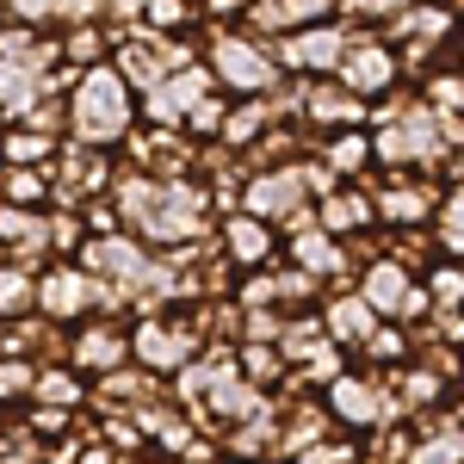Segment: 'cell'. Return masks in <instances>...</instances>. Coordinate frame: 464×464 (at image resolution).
<instances>
[{
    "mask_svg": "<svg viewBox=\"0 0 464 464\" xmlns=\"http://www.w3.org/2000/svg\"><path fill=\"white\" fill-rule=\"evenodd\" d=\"M74 137L87 149H106L124 137V124H130V87H124V74L118 69H87L81 74V87H74Z\"/></svg>",
    "mask_w": 464,
    "mask_h": 464,
    "instance_id": "obj_1",
    "label": "cell"
},
{
    "mask_svg": "<svg viewBox=\"0 0 464 464\" xmlns=\"http://www.w3.org/2000/svg\"><path fill=\"white\" fill-rule=\"evenodd\" d=\"M205 353V334H198V322H174V316H143L130 328V359L143 365L149 378H174L186 372L192 359Z\"/></svg>",
    "mask_w": 464,
    "mask_h": 464,
    "instance_id": "obj_2",
    "label": "cell"
},
{
    "mask_svg": "<svg viewBox=\"0 0 464 464\" xmlns=\"http://www.w3.org/2000/svg\"><path fill=\"white\" fill-rule=\"evenodd\" d=\"M93 310H100V279L81 273L74 260L50 266V273H37V322L69 328V322H87Z\"/></svg>",
    "mask_w": 464,
    "mask_h": 464,
    "instance_id": "obj_3",
    "label": "cell"
},
{
    "mask_svg": "<svg viewBox=\"0 0 464 464\" xmlns=\"http://www.w3.org/2000/svg\"><path fill=\"white\" fill-rule=\"evenodd\" d=\"M130 359V328H118V322H81V334H69V365L74 372H93V378H106Z\"/></svg>",
    "mask_w": 464,
    "mask_h": 464,
    "instance_id": "obj_4",
    "label": "cell"
},
{
    "mask_svg": "<svg viewBox=\"0 0 464 464\" xmlns=\"http://www.w3.org/2000/svg\"><path fill=\"white\" fill-rule=\"evenodd\" d=\"M328 409H334L347 428H384V421L396 415V402H391L384 384H372V378H347V372L328 384Z\"/></svg>",
    "mask_w": 464,
    "mask_h": 464,
    "instance_id": "obj_5",
    "label": "cell"
},
{
    "mask_svg": "<svg viewBox=\"0 0 464 464\" xmlns=\"http://www.w3.org/2000/svg\"><path fill=\"white\" fill-rule=\"evenodd\" d=\"M0 248L19 254V266L37 260L50 248V217L44 211H19V205H0Z\"/></svg>",
    "mask_w": 464,
    "mask_h": 464,
    "instance_id": "obj_6",
    "label": "cell"
},
{
    "mask_svg": "<svg viewBox=\"0 0 464 464\" xmlns=\"http://www.w3.org/2000/svg\"><path fill=\"white\" fill-rule=\"evenodd\" d=\"M217 74H223L229 87H242V93H260V87L273 81L266 56H260L254 44H242V37H223V44H217Z\"/></svg>",
    "mask_w": 464,
    "mask_h": 464,
    "instance_id": "obj_7",
    "label": "cell"
},
{
    "mask_svg": "<svg viewBox=\"0 0 464 464\" xmlns=\"http://www.w3.org/2000/svg\"><path fill=\"white\" fill-rule=\"evenodd\" d=\"M205 87H211V74L205 69H186V74H168L155 93H149V106H155V118H192V111L205 106Z\"/></svg>",
    "mask_w": 464,
    "mask_h": 464,
    "instance_id": "obj_8",
    "label": "cell"
},
{
    "mask_svg": "<svg viewBox=\"0 0 464 464\" xmlns=\"http://www.w3.org/2000/svg\"><path fill=\"white\" fill-rule=\"evenodd\" d=\"M32 402H37V409H63V415H81V402H87V384H81V372H74V365H37Z\"/></svg>",
    "mask_w": 464,
    "mask_h": 464,
    "instance_id": "obj_9",
    "label": "cell"
},
{
    "mask_svg": "<svg viewBox=\"0 0 464 464\" xmlns=\"http://www.w3.org/2000/svg\"><path fill=\"white\" fill-rule=\"evenodd\" d=\"M372 328H378V316L365 310V297H334L328 316H322V334H328L334 347H365Z\"/></svg>",
    "mask_w": 464,
    "mask_h": 464,
    "instance_id": "obj_10",
    "label": "cell"
},
{
    "mask_svg": "<svg viewBox=\"0 0 464 464\" xmlns=\"http://www.w3.org/2000/svg\"><path fill=\"white\" fill-rule=\"evenodd\" d=\"M37 310V273L19 260H0V322H19Z\"/></svg>",
    "mask_w": 464,
    "mask_h": 464,
    "instance_id": "obj_11",
    "label": "cell"
},
{
    "mask_svg": "<svg viewBox=\"0 0 464 464\" xmlns=\"http://www.w3.org/2000/svg\"><path fill=\"white\" fill-rule=\"evenodd\" d=\"M266 248H273V236H266L260 217H229V229H223V254H229L236 266H260Z\"/></svg>",
    "mask_w": 464,
    "mask_h": 464,
    "instance_id": "obj_12",
    "label": "cell"
},
{
    "mask_svg": "<svg viewBox=\"0 0 464 464\" xmlns=\"http://www.w3.org/2000/svg\"><path fill=\"white\" fill-rule=\"evenodd\" d=\"M291 205H297V174H260L248 186V217H285Z\"/></svg>",
    "mask_w": 464,
    "mask_h": 464,
    "instance_id": "obj_13",
    "label": "cell"
},
{
    "mask_svg": "<svg viewBox=\"0 0 464 464\" xmlns=\"http://www.w3.org/2000/svg\"><path fill=\"white\" fill-rule=\"evenodd\" d=\"M50 186H56V179L44 174V168H6V174H0V205L37 211V205L50 198Z\"/></svg>",
    "mask_w": 464,
    "mask_h": 464,
    "instance_id": "obj_14",
    "label": "cell"
},
{
    "mask_svg": "<svg viewBox=\"0 0 464 464\" xmlns=\"http://www.w3.org/2000/svg\"><path fill=\"white\" fill-rule=\"evenodd\" d=\"M0 155H6V168H44V161L56 155V137H44V130H13V137H0Z\"/></svg>",
    "mask_w": 464,
    "mask_h": 464,
    "instance_id": "obj_15",
    "label": "cell"
},
{
    "mask_svg": "<svg viewBox=\"0 0 464 464\" xmlns=\"http://www.w3.org/2000/svg\"><path fill=\"white\" fill-rule=\"evenodd\" d=\"M100 179H106V161L100 155H81V149H69V161H63V198H87V192H100Z\"/></svg>",
    "mask_w": 464,
    "mask_h": 464,
    "instance_id": "obj_16",
    "label": "cell"
},
{
    "mask_svg": "<svg viewBox=\"0 0 464 464\" xmlns=\"http://www.w3.org/2000/svg\"><path fill=\"white\" fill-rule=\"evenodd\" d=\"M32 384H37V359L25 353L0 359V402H32Z\"/></svg>",
    "mask_w": 464,
    "mask_h": 464,
    "instance_id": "obj_17",
    "label": "cell"
},
{
    "mask_svg": "<svg viewBox=\"0 0 464 464\" xmlns=\"http://www.w3.org/2000/svg\"><path fill=\"white\" fill-rule=\"evenodd\" d=\"M291 248H297V260H304V273H334V266H341V248H334L328 236H316V229L291 236Z\"/></svg>",
    "mask_w": 464,
    "mask_h": 464,
    "instance_id": "obj_18",
    "label": "cell"
},
{
    "mask_svg": "<svg viewBox=\"0 0 464 464\" xmlns=\"http://www.w3.org/2000/svg\"><path fill=\"white\" fill-rule=\"evenodd\" d=\"M378 149L396 155V161H402V155H421V149H433V124H428V118H409V124H402L396 137H384Z\"/></svg>",
    "mask_w": 464,
    "mask_h": 464,
    "instance_id": "obj_19",
    "label": "cell"
},
{
    "mask_svg": "<svg viewBox=\"0 0 464 464\" xmlns=\"http://www.w3.org/2000/svg\"><path fill=\"white\" fill-rule=\"evenodd\" d=\"M285 56L291 63H334V56H341V37L334 32H304L297 44H285Z\"/></svg>",
    "mask_w": 464,
    "mask_h": 464,
    "instance_id": "obj_20",
    "label": "cell"
},
{
    "mask_svg": "<svg viewBox=\"0 0 464 464\" xmlns=\"http://www.w3.org/2000/svg\"><path fill=\"white\" fill-rule=\"evenodd\" d=\"M365 198H328L322 205V229H353V223H365Z\"/></svg>",
    "mask_w": 464,
    "mask_h": 464,
    "instance_id": "obj_21",
    "label": "cell"
},
{
    "mask_svg": "<svg viewBox=\"0 0 464 464\" xmlns=\"http://www.w3.org/2000/svg\"><path fill=\"white\" fill-rule=\"evenodd\" d=\"M81 236H87V223H81L74 211H56V217H50V248L69 254V248H81Z\"/></svg>",
    "mask_w": 464,
    "mask_h": 464,
    "instance_id": "obj_22",
    "label": "cell"
},
{
    "mask_svg": "<svg viewBox=\"0 0 464 464\" xmlns=\"http://www.w3.org/2000/svg\"><path fill=\"white\" fill-rule=\"evenodd\" d=\"M378 211L396 217V223H415V217H428V198H421V192H391V198H384Z\"/></svg>",
    "mask_w": 464,
    "mask_h": 464,
    "instance_id": "obj_23",
    "label": "cell"
},
{
    "mask_svg": "<svg viewBox=\"0 0 464 464\" xmlns=\"http://www.w3.org/2000/svg\"><path fill=\"white\" fill-rule=\"evenodd\" d=\"M428 304H464V279L446 266V273H433L428 279Z\"/></svg>",
    "mask_w": 464,
    "mask_h": 464,
    "instance_id": "obj_24",
    "label": "cell"
},
{
    "mask_svg": "<svg viewBox=\"0 0 464 464\" xmlns=\"http://www.w3.org/2000/svg\"><path fill=\"white\" fill-rule=\"evenodd\" d=\"M291 464H353V446H328V440H316V446H304Z\"/></svg>",
    "mask_w": 464,
    "mask_h": 464,
    "instance_id": "obj_25",
    "label": "cell"
},
{
    "mask_svg": "<svg viewBox=\"0 0 464 464\" xmlns=\"http://www.w3.org/2000/svg\"><path fill=\"white\" fill-rule=\"evenodd\" d=\"M384 74H391V63H384L378 50H359V56H353V81H359V87H372V81H384Z\"/></svg>",
    "mask_w": 464,
    "mask_h": 464,
    "instance_id": "obj_26",
    "label": "cell"
},
{
    "mask_svg": "<svg viewBox=\"0 0 464 464\" xmlns=\"http://www.w3.org/2000/svg\"><path fill=\"white\" fill-rule=\"evenodd\" d=\"M365 353L372 359H396L402 353V334H396V328H372V334H365Z\"/></svg>",
    "mask_w": 464,
    "mask_h": 464,
    "instance_id": "obj_27",
    "label": "cell"
},
{
    "mask_svg": "<svg viewBox=\"0 0 464 464\" xmlns=\"http://www.w3.org/2000/svg\"><path fill=\"white\" fill-rule=\"evenodd\" d=\"M143 13L155 19V25H179V13H186V6H179V0H143Z\"/></svg>",
    "mask_w": 464,
    "mask_h": 464,
    "instance_id": "obj_28",
    "label": "cell"
},
{
    "mask_svg": "<svg viewBox=\"0 0 464 464\" xmlns=\"http://www.w3.org/2000/svg\"><path fill=\"white\" fill-rule=\"evenodd\" d=\"M106 0H50V13H63V19H87V13H100Z\"/></svg>",
    "mask_w": 464,
    "mask_h": 464,
    "instance_id": "obj_29",
    "label": "cell"
},
{
    "mask_svg": "<svg viewBox=\"0 0 464 464\" xmlns=\"http://www.w3.org/2000/svg\"><path fill=\"white\" fill-rule=\"evenodd\" d=\"M446 242H452V248H464V192L452 198V211H446Z\"/></svg>",
    "mask_w": 464,
    "mask_h": 464,
    "instance_id": "obj_30",
    "label": "cell"
},
{
    "mask_svg": "<svg viewBox=\"0 0 464 464\" xmlns=\"http://www.w3.org/2000/svg\"><path fill=\"white\" fill-rule=\"evenodd\" d=\"M260 124V106H248V111H236L229 118V143H248V130Z\"/></svg>",
    "mask_w": 464,
    "mask_h": 464,
    "instance_id": "obj_31",
    "label": "cell"
},
{
    "mask_svg": "<svg viewBox=\"0 0 464 464\" xmlns=\"http://www.w3.org/2000/svg\"><path fill=\"white\" fill-rule=\"evenodd\" d=\"M19 19H50V0H6Z\"/></svg>",
    "mask_w": 464,
    "mask_h": 464,
    "instance_id": "obj_32",
    "label": "cell"
},
{
    "mask_svg": "<svg viewBox=\"0 0 464 464\" xmlns=\"http://www.w3.org/2000/svg\"><path fill=\"white\" fill-rule=\"evenodd\" d=\"M93 50H100V44H93V32H74L69 37V56H74V63H81V56H93Z\"/></svg>",
    "mask_w": 464,
    "mask_h": 464,
    "instance_id": "obj_33",
    "label": "cell"
},
{
    "mask_svg": "<svg viewBox=\"0 0 464 464\" xmlns=\"http://www.w3.org/2000/svg\"><path fill=\"white\" fill-rule=\"evenodd\" d=\"M359 155H365V149H359V143H341V149H334V168H353Z\"/></svg>",
    "mask_w": 464,
    "mask_h": 464,
    "instance_id": "obj_34",
    "label": "cell"
},
{
    "mask_svg": "<svg viewBox=\"0 0 464 464\" xmlns=\"http://www.w3.org/2000/svg\"><path fill=\"white\" fill-rule=\"evenodd\" d=\"M111 6H124V13H137V6H143V0H111Z\"/></svg>",
    "mask_w": 464,
    "mask_h": 464,
    "instance_id": "obj_35",
    "label": "cell"
},
{
    "mask_svg": "<svg viewBox=\"0 0 464 464\" xmlns=\"http://www.w3.org/2000/svg\"><path fill=\"white\" fill-rule=\"evenodd\" d=\"M211 6H242V0H211Z\"/></svg>",
    "mask_w": 464,
    "mask_h": 464,
    "instance_id": "obj_36",
    "label": "cell"
},
{
    "mask_svg": "<svg viewBox=\"0 0 464 464\" xmlns=\"http://www.w3.org/2000/svg\"><path fill=\"white\" fill-rule=\"evenodd\" d=\"M459 415H464V402H459Z\"/></svg>",
    "mask_w": 464,
    "mask_h": 464,
    "instance_id": "obj_37",
    "label": "cell"
}]
</instances>
